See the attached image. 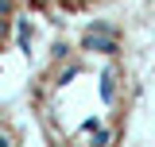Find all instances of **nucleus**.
<instances>
[{
    "instance_id": "obj_1",
    "label": "nucleus",
    "mask_w": 155,
    "mask_h": 147,
    "mask_svg": "<svg viewBox=\"0 0 155 147\" xmlns=\"http://www.w3.org/2000/svg\"><path fill=\"white\" fill-rule=\"evenodd\" d=\"M81 51L113 54V51H116V23H109V19H93V23L81 31Z\"/></svg>"
},
{
    "instance_id": "obj_2",
    "label": "nucleus",
    "mask_w": 155,
    "mask_h": 147,
    "mask_svg": "<svg viewBox=\"0 0 155 147\" xmlns=\"http://www.w3.org/2000/svg\"><path fill=\"white\" fill-rule=\"evenodd\" d=\"M31 39H35L31 19H19V23H16V43H19V51H31Z\"/></svg>"
},
{
    "instance_id": "obj_3",
    "label": "nucleus",
    "mask_w": 155,
    "mask_h": 147,
    "mask_svg": "<svg viewBox=\"0 0 155 147\" xmlns=\"http://www.w3.org/2000/svg\"><path fill=\"white\" fill-rule=\"evenodd\" d=\"M116 93V70L109 66V70H101V101H113Z\"/></svg>"
},
{
    "instance_id": "obj_4",
    "label": "nucleus",
    "mask_w": 155,
    "mask_h": 147,
    "mask_svg": "<svg viewBox=\"0 0 155 147\" xmlns=\"http://www.w3.org/2000/svg\"><path fill=\"white\" fill-rule=\"evenodd\" d=\"M78 74H81V62H66V66H62V74H58V85H70Z\"/></svg>"
},
{
    "instance_id": "obj_5",
    "label": "nucleus",
    "mask_w": 155,
    "mask_h": 147,
    "mask_svg": "<svg viewBox=\"0 0 155 147\" xmlns=\"http://www.w3.org/2000/svg\"><path fill=\"white\" fill-rule=\"evenodd\" d=\"M93 143H113V132L109 128H93Z\"/></svg>"
},
{
    "instance_id": "obj_6",
    "label": "nucleus",
    "mask_w": 155,
    "mask_h": 147,
    "mask_svg": "<svg viewBox=\"0 0 155 147\" xmlns=\"http://www.w3.org/2000/svg\"><path fill=\"white\" fill-rule=\"evenodd\" d=\"M0 16H12V0H0Z\"/></svg>"
},
{
    "instance_id": "obj_7",
    "label": "nucleus",
    "mask_w": 155,
    "mask_h": 147,
    "mask_svg": "<svg viewBox=\"0 0 155 147\" xmlns=\"http://www.w3.org/2000/svg\"><path fill=\"white\" fill-rule=\"evenodd\" d=\"M0 147H12V136L8 132H0Z\"/></svg>"
},
{
    "instance_id": "obj_8",
    "label": "nucleus",
    "mask_w": 155,
    "mask_h": 147,
    "mask_svg": "<svg viewBox=\"0 0 155 147\" xmlns=\"http://www.w3.org/2000/svg\"><path fill=\"white\" fill-rule=\"evenodd\" d=\"M43 4H47V0H35V8H43Z\"/></svg>"
}]
</instances>
